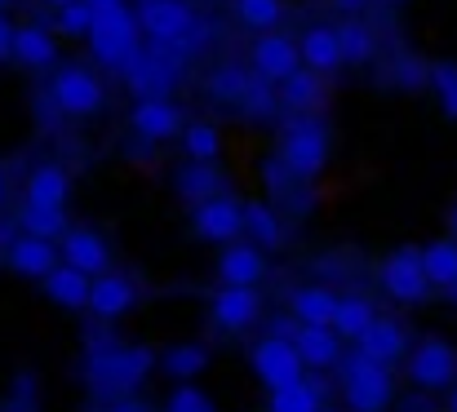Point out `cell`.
Instances as JSON below:
<instances>
[{"instance_id": "obj_31", "label": "cell", "mask_w": 457, "mask_h": 412, "mask_svg": "<svg viewBox=\"0 0 457 412\" xmlns=\"http://www.w3.org/2000/svg\"><path fill=\"white\" fill-rule=\"evenodd\" d=\"M378 319V306L364 297V293H346L337 301V315H333V328L342 333V342H360L369 333V324Z\"/></svg>"}, {"instance_id": "obj_32", "label": "cell", "mask_w": 457, "mask_h": 412, "mask_svg": "<svg viewBox=\"0 0 457 412\" xmlns=\"http://www.w3.org/2000/svg\"><path fill=\"white\" fill-rule=\"evenodd\" d=\"M18 231H27V235H40V240H62L67 231H71V222H67V213L62 209H49V204H27L22 200V209H18Z\"/></svg>"}, {"instance_id": "obj_54", "label": "cell", "mask_w": 457, "mask_h": 412, "mask_svg": "<svg viewBox=\"0 0 457 412\" xmlns=\"http://www.w3.org/2000/svg\"><path fill=\"white\" fill-rule=\"evenodd\" d=\"M134 4H147V0H134Z\"/></svg>"}, {"instance_id": "obj_30", "label": "cell", "mask_w": 457, "mask_h": 412, "mask_svg": "<svg viewBox=\"0 0 457 412\" xmlns=\"http://www.w3.org/2000/svg\"><path fill=\"white\" fill-rule=\"evenodd\" d=\"M337 36H342L346 67H369V62L378 58V31H373V27H369L360 13L342 18V22H337Z\"/></svg>"}, {"instance_id": "obj_5", "label": "cell", "mask_w": 457, "mask_h": 412, "mask_svg": "<svg viewBox=\"0 0 457 412\" xmlns=\"http://www.w3.org/2000/svg\"><path fill=\"white\" fill-rule=\"evenodd\" d=\"M49 103L71 116V120H94L103 107H107V85L94 67L85 62H62L54 67V80H49Z\"/></svg>"}, {"instance_id": "obj_43", "label": "cell", "mask_w": 457, "mask_h": 412, "mask_svg": "<svg viewBox=\"0 0 457 412\" xmlns=\"http://www.w3.org/2000/svg\"><path fill=\"white\" fill-rule=\"evenodd\" d=\"M395 80H400V85H409V89L431 85V67H427V62H418V58H404V62H395Z\"/></svg>"}, {"instance_id": "obj_14", "label": "cell", "mask_w": 457, "mask_h": 412, "mask_svg": "<svg viewBox=\"0 0 457 412\" xmlns=\"http://www.w3.org/2000/svg\"><path fill=\"white\" fill-rule=\"evenodd\" d=\"M129 129L138 142L160 146V142H178L187 129V116L173 98H138L134 111H129Z\"/></svg>"}, {"instance_id": "obj_27", "label": "cell", "mask_w": 457, "mask_h": 412, "mask_svg": "<svg viewBox=\"0 0 457 412\" xmlns=\"http://www.w3.org/2000/svg\"><path fill=\"white\" fill-rule=\"evenodd\" d=\"M320 103H324V76L311 71V67H298V71L280 85V107H285V116H315Z\"/></svg>"}, {"instance_id": "obj_49", "label": "cell", "mask_w": 457, "mask_h": 412, "mask_svg": "<svg viewBox=\"0 0 457 412\" xmlns=\"http://www.w3.org/2000/svg\"><path fill=\"white\" fill-rule=\"evenodd\" d=\"M4 195H9V182H4V169H0V209H4Z\"/></svg>"}, {"instance_id": "obj_21", "label": "cell", "mask_w": 457, "mask_h": 412, "mask_svg": "<svg viewBox=\"0 0 457 412\" xmlns=\"http://www.w3.org/2000/svg\"><path fill=\"white\" fill-rule=\"evenodd\" d=\"M58 249H62V262L80 267L85 275L112 271V244H107L94 227H71V231L58 240Z\"/></svg>"}, {"instance_id": "obj_37", "label": "cell", "mask_w": 457, "mask_h": 412, "mask_svg": "<svg viewBox=\"0 0 457 412\" xmlns=\"http://www.w3.org/2000/svg\"><path fill=\"white\" fill-rule=\"evenodd\" d=\"M236 22L249 31H276L285 22V0H231Z\"/></svg>"}, {"instance_id": "obj_6", "label": "cell", "mask_w": 457, "mask_h": 412, "mask_svg": "<svg viewBox=\"0 0 457 412\" xmlns=\"http://www.w3.org/2000/svg\"><path fill=\"white\" fill-rule=\"evenodd\" d=\"M249 368H253V377H258L267 391H280V386L303 382L306 359L289 333H267V337H258V342L249 346Z\"/></svg>"}, {"instance_id": "obj_7", "label": "cell", "mask_w": 457, "mask_h": 412, "mask_svg": "<svg viewBox=\"0 0 457 412\" xmlns=\"http://www.w3.org/2000/svg\"><path fill=\"white\" fill-rule=\"evenodd\" d=\"M187 54L178 49H160V45H143L129 67L120 71V80L129 85L134 98H169V89L178 85V71H182Z\"/></svg>"}, {"instance_id": "obj_41", "label": "cell", "mask_w": 457, "mask_h": 412, "mask_svg": "<svg viewBox=\"0 0 457 412\" xmlns=\"http://www.w3.org/2000/svg\"><path fill=\"white\" fill-rule=\"evenodd\" d=\"M164 412H218V404L195 386V382H178L164 400Z\"/></svg>"}, {"instance_id": "obj_2", "label": "cell", "mask_w": 457, "mask_h": 412, "mask_svg": "<svg viewBox=\"0 0 457 412\" xmlns=\"http://www.w3.org/2000/svg\"><path fill=\"white\" fill-rule=\"evenodd\" d=\"M276 155L285 160V169L298 177V182H315L333 155V142L328 129L315 120V116H285L280 125V142H276Z\"/></svg>"}, {"instance_id": "obj_23", "label": "cell", "mask_w": 457, "mask_h": 412, "mask_svg": "<svg viewBox=\"0 0 457 412\" xmlns=\"http://www.w3.org/2000/svg\"><path fill=\"white\" fill-rule=\"evenodd\" d=\"M294 342H298V350H303L306 368H315V373L342 368V333H337L333 324H298Z\"/></svg>"}, {"instance_id": "obj_52", "label": "cell", "mask_w": 457, "mask_h": 412, "mask_svg": "<svg viewBox=\"0 0 457 412\" xmlns=\"http://www.w3.org/2000/svg\"><path fill=\"white\" fill-rule=\"evenodd\" d=\"M40 4H49V9H62V4H71V0H40Z\"/></svg>"}, {"instance_id": "obj_53", "label": "cell", "mask_w": 457, "mask_h": 412, "mask_svg": "<svg viewBox=\"0 0 457 412\" xmlns=\"http://www.w3.org/2000/svg\"><path fill=\"white\" fill-rule=\"evenodd\" d=\"M13 9V0H0V13H9Z\"/></svg>"}, {"instance_id": "obj_40", "label": "cell", "mask_w": 457, "mask_h": 412, "mask_svg": "<svg viewBox=\"0 0 457 412\" xmlns=\"http://www.w3.org/2000/svg\"><path fill=\"white\" fill-rule=\"evenodd\" d=\"M431 94H436L440 111L457 120V62H431Z\"/></svg>"}, {"instance_id": "obj_48", "label": "cell", "mask_w": 457, "mask_h": 412, "mask_svg": "<svg viewBox=\"0 0 457 412\" xmlns=\"http://www.w3.org/2000/svg\"><path fill=\"white\" fill-rule=\"evenodd\" d=\"M94 4V13H112V9H125L129 0H89Z\"/></svg>"}, {"instance_id": "obj_38", "label": "cell", "mask_w": 457, "mask_h": 412, "mask_svg": "<svg viewBox=\"0 0 457 412\" xmlns=\"http://www.w3.org/2000/svg\"><path fill=\"white\" fill-rule=\"evenodd\" d=\"M240 111H245L249 120H258V125L276 120V116L285 111V107H280V85H271V80H258V76H253V85H249V94H245Z\"/></svg>"}, {"instance_id": "obj_11", "label": "cell", "mask_w": 457, "mask_h": 412, "mask_svg": "<svg viewBox=\"0 0 457 412\" xmlns=\"http://www.w3.org/2000/svg\"><path fill=\"white\" fill-rule=\"evenodd\" d=\"M191 231H195V240L218 244V249L240 240L245 235V200H231L222 191V195H213L204 204H191Z\"/></svg>"}, {"instance_id": "obj_20", "label": "cell", "mask_w": 457, "mask_h": 412, "mask_svg": "<svg viewBox=\"0 0 457 412\" xmlns=\"http://www.w3.org/2000/svg\"><path fill=\"white\" fill-rule=\"evenodd\" d=\"M355 350L360 355H369V359H378V364H386V368H395V364H404L409 359V333H404V324L400 319H386V315H378L373 324H369V333L355 342Z\"/></svg>"}, {"instance_id": "obj_24", "label": "cell", "mask_w": 457, "mask_h": 412, "mask_svg": "<svg viewBox=\"0 0 457 412\" xmlns=\"http://www.w3.org/2000/svg\"><path fill=\"white\" fill-rule=\"evenodd\" d=\"M45 284V297L62 310H89V293H94V275H85L71 262H58L54 271L40 279Z\"/></svg>"}, {"instance_id": "obj_28", "label": "cell", "mask_w": 457, "mask_h": 412, "mask_svg": "<svg viewBox=\"0 0 457 412\" xmlns=\"http://www.w3.org/2000/svg\"><path fill=\"white\" fill-rule=\"evenodd\" d=\"M249 85H253V67H249V62H222V67H213L209 80H204L209 98H213V103H227V107H240L245 94H249Z\"/></svg>"}, {"instance_id": "obj_34", "label": "cell", "mask_w": 457, "mask_h": 412, "mask_svg": "<svg viewBox=\"0 0 457 412\" xmlns=\"http://www.w3.org/2000/svg\"><path fill=\"white\" fill-rule=\"evenodd\" d=\"M422 267H427V275H431L436 288L453 293L457 288V235H449V240H431V244L422 249Z\"/></svg>"}, {"instance_id": "obj_39", "label": "cell", "mask_w": 457, "mask_h": 412, "mask_svg": "<svg viewBox=\"0 0 457 412\" xmlns=\"http://www.w3.org/2000/svg\"><path fill=\"white\" fill-rule=\"evenodd\" d=\"M94 4L89 0H71V4H62V9H54V31L62 36V40H89V31H94Z\"/></svg>"}, {"instance_id": "obj_18", "label": "cell", "mask_w": 457, "mask_h": 412, "mask_svg": "<svg viewBox=\"0 0 457 412\" xmlns=\"http://www.w3.org/2000/svg\"><path fill=\"white\" fill-rule=\"evenodd\" d=\"M58 262H62L58 240H40V235H27V231H18V240L4 249V267L22 279H45Z\"/></svg>"}, {"instance_id": "obj_13", "label": "cell", "mask_w": 457, "mask_h": 412, "mask_svg": "<svg viewBox=\"0 0 457 412\" xmlns=\"http://www.w3.org/2000/svg\"><path fill=\"white\" fill-rule=\"evenodd\" d=\"M249 67L258 80H271V85H285L298 67H303V49L294 36L285 31H258L253 45H249Z\"/></svg>"}, {"instance_id": "obj_33", "label": "cell", "mask_w": 457, "mask_h": 412, "mask_svg": "<svg viewBox=\"0 0 457 412\" xmlns=\"http://www.w3.org/2000/svg\"><path fill=\"white\" fill-rule=\"evenodd\" d=\"M160 368L173 377V382H195L204 368H209V346L200 342H178L160 355Z\"/></svg>"}, {"instance_id": "obj_8", "label": "cell", "mask_w": 457, "mask_h": 412, "mask_svg": "<svg viewBox=\"0 0 457 412\" xmlns=\"http://www.w3.org/2000/svg\"><path fill=\"white\" fill-rule=\"evenodd\" d=\"M138 22H143V40L147 45L187 54V40H191L200 18H195L191 0H147V4H138Z\"/></svg>"}, {"instance_id": "obj_45", "label": "cell", "mask_w": 457, "mask_h": 412, "mask_svg": "<svg viewBox=\"0 0 457 412\" xmlns=\"http://www.w3.org/2000/svg\"><path fill=\"white\" fill-rule=\"evenodd\" d=\"M107 412H152V404H143L138 395H125V400H112Z\"/></svg>"}, {"instance_id": "obj_16", "label": "cell", "mask_w": 457, "mask_h": 412, "mask_svg": "<svg viewBox=\"0 0 457 412\" xmlns=\"http://www.w3.org/2000/svg\"><path fill=\"white\" fill-rule=\"evenodd\" d=\"M58 31L54 22H18L13 31V62L22 71H49L58 67Z\"/></svg>"}, {"instance_id": "obj_1", "label": "cell", "mask_w": 457, "mask_h": 412, "mask_svg": "<svg viewBox=\"0 0 457 412\" xmlns=\"http://www.w3.org/2000/svg\"><path fill=\"white\" fill-rule=\"evenodd\" d=\"M160 368V355L152 346H125L116 337H94L89 342V359H85V377L89 391L98 400H125L138 395V386Z\"/></svg>"}, {"instance_id": "obj_17", "label": "cell", "mask_w": 457, "mask_h": 412, "mask_svg": "<svg viewBox=\"0 0 457 412\" xmlns=\"http://www.w3.org/2000/svg\"><path fill=\"white\" fill-rule=\"evenodd\" d=\"M218 284H253L262 288L267 279V249L253 244V240H231L218 249Z\"/></svg>"}, {"instance_id": "obj_22", "label": "cell", "mask_w": 457, "mask_h": 412, "mask_svg": "<svg viewBox=\"0 0 457 412\" xmlns=\"http://www.w3.org/2000/svg\"><path fill=\"white\" fill-rule=\"evenodd\" d=\"M22 200L27 204H49V209H67V200H71V173L58 160L31 164V173L22 182Z\"/></svg>"}, {"instance_id": "obj_15", "label": "cell", "mask_w": 457, "mask_h": 412, "mask_svg": "<svg viewBox=\"0 0 457 412\" xmlns=\"http://www.w3.org/2000/svg\"><path fill=\"white\" fill-rule=\"evenodd\" d=\"M134 301H138V288H134V279H129V275H120V271L94 275L89 315H94L98 324H120V319L134 310Z\"/></svg>"}, {"instance_id": "obj_19", "label": "cell", "mask_w": 457, "mask_h": 412, "mask_svg": "<svg viewBox=\"0 0 457 412\" xmlns=\"http://www.w3.org/2000/svg\"><path fill=\"white\" fill-rule=\"evenodd\" d=\"M298 49H303V67L320 71V76H333V71L346 67L337 22H306L303 36H298Z\"/></svg>"}, {"instance_id": "obj_46", "label": "cell", "mask_w": 457, "mask_h": 412, "mask_svg": "<svg viewBox=\"0 0 457 412\" xmlns=\"http://www.w3.org/2000/svg\"><path fill=\"white\" fill-rule=\"evenodd\" d=\"M364 4H369V0H333V9H337L342 18H351V13H364Z\"/></svg>"}, {"instance_id": "obj_29", "label": "cell", "mask_w": 457, "mask_h": 412, "mask_svg": "<svg viewBox=\"0 0 457 412\" xmlns=\"http://www.w3.org/2000/svg\"><path fill=\"white\" fill-rule=\"evenodd\" d=\"M245 235L253 244H262L267 253L285 244V222H280L271 200H245Z\"/></svg>"}, {"instance_id": "obj_10", "label": "cell", "mask_w": 457, "mask_h": 412, "mask_svg": "<svg viewBox=\"0 0 457 412\" xmlns=\"http://www.w3.org/2000/svg\"><path fill=\"white\" fill-rule=\"evenodd\" d=\"M404 373H409L413 391H427V395L449 391L457 382V350L445 337H422V342H413V350L404 359Z\"/></svg>"}, {"instance_id": "obj_36", "label": "cell", "mask_w": 457, "mask_h": 412, "mask_svg": "<svg viewBox=\"0 0 457 412\" xmlns=\"http://www.w3.org/2000/svg\"><path fill=\"white\" fill-rule=\"evenodd\" d=\"M267 412H324V391L320 382H294V386H280L271 391L267 400Z\"/></svg>"}, {"instance_id": "obj_4", "label": "cell", "mask_w": 457, "mask_h": 412, "mask_svg": "<svg viewBox=\"0 0 457 412\" xmlns=\"http://www.w3.org/2000/svg\"><path fill=\"white\" fill-rule=\"evenodd\" d=\"M85 45H89L94 62H103V67H112V71H125L129 58H134L147 40H143V22H138V13L125 4V9L98 13V18H94V31H89Z\"/></svg>"}, {"instance_id": "obj_3", "label": "cell", "mask_w": 457, "mask_h": 412, "mask_svg": "<svg viewBox=\"0 0 457 412\" xmlns=\"http://www.w3.org/2000/svg\"><path fill=\"white\" fill-rule=\"evenodd\" d=\"M337 386H342V400H346V412H391L395 404V377L386 364L369 359V355H351L342 359L337 368Z\"/></svg>"}, {"instance_id": "obj_50", "label": "cell", "mask_w": 457, "mask_h": 412, "mask_svg": "<svg viewBox=\"0 0 457 412\" xmlns=\"http://www.w3.org/2000/svg\"><path fill=\"white\" fill-rule=\"evenodd\" d=\"M449 231L457 235V200H453V209H449Z\"/></svg>"}, {"instance_id": "obj_25", "label": "cell", "mask_w": 457, "mask_h": 412, "mask_svg": "<svg viewBox=\"0 0 457 412\" xmlns=\"http://www.w3.org/2000/svg\"><path fill=\"white\" fill-rule=\"evenodd\" d=\"M173 186H178V195H182L187 204H204V200H213V195H222V191H227L218 160H213V164H204V160H182V169H178Z\"/></svg>"}, {"instance_id": "obj_35", "label": "cell", "mask_w": 457, "mask_h": 412, "mask_svg": "<svg viewBox=\"0 0 457 412\" xmlns=\"http://www.w3.org/2000/svg\"><path fill=\"white\" fill-rule=\"evenodd\" d=\"M178 146H182L187 160H204V164H213V160L222 155V129L209 125V120H187V129H182V137H178Z\"/></svg>"}, {"instance_id": "obj_12", "label": "cell", "mask_w": 457, "mask_h": 412, "mask_svg": "<svg viewBox=\"0 0 457 412\" xmlns=\"http://www.w3.org/2000/svg\"><path fill=\"white\" fill-rule=\"evenodd\" d=\"M209 319L218 333H249L262 319V293L253 284H218L209 297Z\"/></svg>"}, {"instance_id": "obj_42", "label": "cell", "mask_w": 457, "mask_h": 412, "mask_svg": "<svg viewBox=\"0 0 457 412\" xmlns=\"http://www.w3.org/2000/svg\"><path fill=\"white\" fill-rule=\"evenodd\" d=\"M262 182H267V191H271V195H285V191H294V182H298V177L285 169V160H280V155H271V160L262 164Z\"/></svg>"}, {"instance_id": "obj_51", "label": "cell", "mask_w": 457, "mask_h": 412, "mask_svg": "<svg viewBox=\"0 0 457 412\" xmlns=\"http://www.w3.org/2000/svg\"><path fill=\"white\" fill-rule=\"evenodd\" d=\"M449 412H457V382L449 386Z\"/></svg>"}, {"instance_id": "obj_47", "label": "cell", "mask_w": 457, "mask_h": 412, "mask_svg": "<svg viewBox=\"0 0 457 412\" xmlns=\"http://www.w3.org/2000/svg\"><path fill=\"white\" fill-rule=\"evenodd\" d=\"M400 412H431V400H427V391H418V395H413V400H409V404H404Z\"/></svg>"}, {"instance_id": "obj_44", "label": "cell", "mask_w": 457, "mask_h": 412, "mask_svg": "<svg viewBox=\"0 0 457 412\" xmlns=\"http://www.w3.org/2000/svg\"><path fill=\"white\" fill-rule=\"evenodd\" d=\"M13 31H18V22H9V13H0V62L13 58Z\"/></svg>"}, {"instance_id": "obj_26", "label": "cell", "mask_w": 457, "mask_h": 412, "mask_svg": "<svg viewBox=\"0 0 457 412\" xmlns=\"http://www.w3.org/2000/svg\"><path fill=\"white\" fill-rule=\"evenodd\" d=\"M342 293H333L328 284H303L289 293V315L294 324H333Z\"/></svg>"}, {"instance_id": "obj_9", "label": "cell", "mask_w": 457, "mask_h": 412, "mask_svg": "<svg viewBox=\"0 0 457 412\" xmlns=\"http://www.w3.org/2000/svg\"><path fill=\"white\" fill-rule=\"evenodd\" d=\"M378 284L400 306H422L431 297V288H436L427 267H422V249H395V253H386V262L378 267Z\"/></svg>"}]
</instances>
